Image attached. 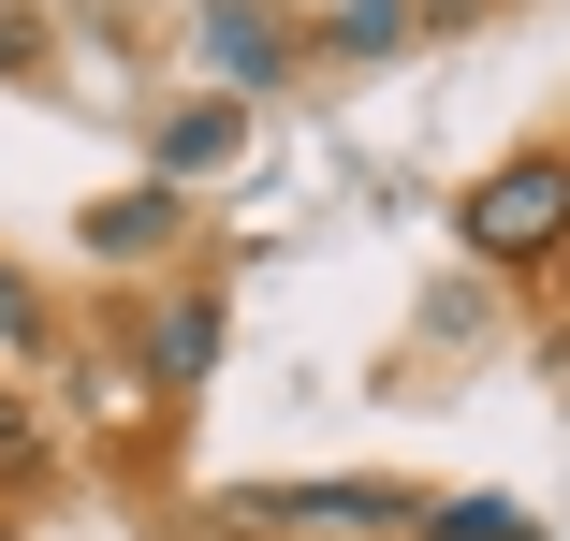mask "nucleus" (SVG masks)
Listing matches in <instances>:
<instances>
[{"instance_id":"9d476101","label":"nucleus","mask_w":570,"mask_h":541,"mask_svg":"<svg viewBox=\"0 0 570 541\" xmlns=\"http://www.w3.org/2000/svg\"><path fill=\"white\" fill-rule=\"evenodd\" d=\"M0 337H45V307H30V278L0 264Z\"/></svg>"},{"instance_id":"423d86ee","label":"nucleus","mask_w":570,"mask_h":541,"mask_svg":"<svg viewBox=\"0 0 570 541\" xmlns=\"http://www.w3.org/2000/svg\"><path fill=\"white\" fill-rule=\"evenodd\" d=\"M307 59H410L424 45V0H307Z\"/></svg>"},{"instance_id":"1a4fd4ad","label":"nucleus","mask_w":570,"mask_h":541,"mask_svg":"<svg viewBox=\"0 0 570 541\" xmlns=\"http://www.w3.org/2000/svg\"><path fill=\"white\" fill-rule=\"evenodd\" d=\"M0 483H45V410L0 395Z\"/></svg>"},{"instance_id":"39448f33","label":"nucleus","mask_w":570,"mask_h":541,"mask_svg":"<svg viewBox=\"0 0 570 541\" xmlns=\"http://www.w3.org/2000/svg\"><path fill=\"white\" fill-rule=\"evenodd\" d=\"M176 235H190V190H161V176H147V190H102V205H88V249H102V264H161Z\"/></svg>"},{"instance_id":"0eeeda50","label":"nucleus","mask_w":570,"mask_h":541,"mask_svg":"<svg viewBox=\"0 0 570 541\" xmlns=\"http://www.w3.org/2000/svg\"><path fill=\"white\" fill-rule=\"evenodd\" d=\"M205 366H219V293L190 278V293H176V307L147 322V395H190Z\"/></svg>"},{"instance_id":"7ed1b4c3","label":"nucleus","mask_w":570,"mask_h":541,"mask_svg":"<svg viewBox=\"0 0 570 541\" xmlns=\"http://www.w3.org/2000/svg\"><path fill=\"white\" fill-rule=\"evenodd\" d=\"M410 483H249L219 498V527H293V541H410Z\"/></svg>"},{"instance_id":"6e6552de","label":"nucleus","mask_w":570,"mask_h":541,"mask_svg":"<svg viewBox=\"0 0 570 541\" xmlns=\"http://www.w3.org/2000/svg\"><path fill=\"white\" fill-rule=\"evenodd\" d=\"M410 541H541V512L527 498H424Z\"/></svg>"},{"instance_id":"f257e3e1","label":"nucleus","mask_w":570,"mask_h":541,"mask_svg":"<svg viewBox=\"0 0 570 541\" xmlns=\"http://www.w3.org/2000/svg\"><path fill=\"white\" fill-rule=\"evenodd\" d=\"M453 249H469L483 278H527V264H556V249H570V147L541 132V147L483 161V176H469V205H453Z\"/></svg>"},{"instance_id":"9b49d317","label":"nucleus","mask_w":570,"mask_h":541,"mask_svg":"<svg viewBox=\"0 0 570 541\" xmlns=\"http://www.w3.org/2000/svg\"><path fill=\"white\" fill-rule=\"evenodd\" d=\"M0 541H30V527H16V512H0Z\"/></svg>"},{"instance_id":"f03ea898","label":"nucleus","mask_w":570,"mask_h":541,"mask_svg":"<svg viewBox=\"0 0 570 541\" xmlns=\"http://www.w3.org/2000/svg\"><path fill=\"white\" fill-rule=\"evenodd\" d=\"M190 59L219 102H264L307 73V30H293V0H190Z\"/></svg>"},{"instance_id":"20e7f679","label":"nucleus","mask_w":570,"mask_h":541,"mask_svg":"<svg viewBox=\"0 0 570 541\" xmlns=\"http://www.w3.org/2000/svg\"><path fill=\"white\" fill-rule=\"evenodd\" d=\"M147 161H161V190H190V176H235L249 161V102H161V118H147Z\"/></svg>"},{"instance_id":"f8f14e48","label":"nucleus","mask_w":570,"mask_h":541,"mask_svg":"<svg viewBox=\"0 0 570 541\" xmlns=\"http://www.w3.org/2000/svg\"><path fill=\"white\" fill-rule=\"evenodd\" d=\"M556 278H570V249H556Z\"/></svg>"}]
</instances>
